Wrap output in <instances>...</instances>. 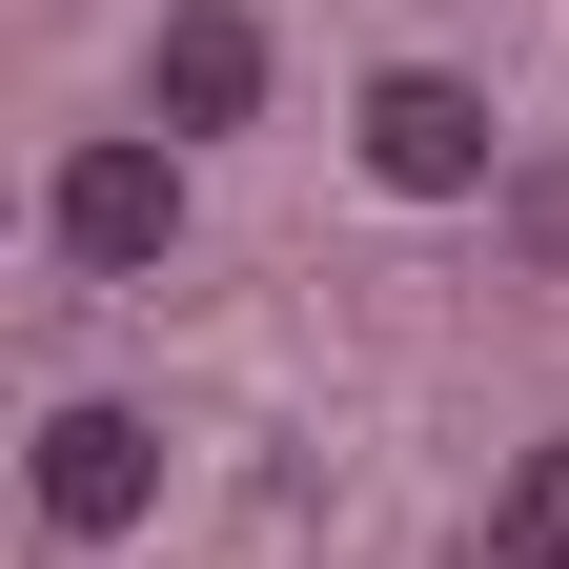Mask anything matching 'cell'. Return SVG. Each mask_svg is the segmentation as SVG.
I'll return each instance as SVG.
<instances>
[{
	"label": "cell",
	"instance_id": "obj_1",
	"mask_svg": "<svg viewBox=\"0 0 569 569\" xmlns=\"http://www.w3.org/2000/svg\"><path fill=\"white\" fill-rule=\"evenodd\" d=\"M142 509H163V427L142 407H41V529L61 549H122Z\"/></svg>",
	"mask_w": 569,
	"mask_h": 569
},
{
	"label": "cell",
	"instance_id": "obj_2",
	"mask_svg": "<svg viewBox=\"0 0 569 569\" xmlns=\"http://www.w3.org/2000/svg\"><path fill=\"white\" fill-rule=\"evenodd\" d=\"M41 224H61V264H163L183 244V142H82L41 183Z\"/></svg>",
	"mask_w": 569,
	"mask_h": 569
},
{
	"label": "cell",
	"instance_id": "obj_3",
	"mask_svg": "<svg viewBox=\"0 0 569 569\" xmlns=\"http://www.w3.org/2000/svg\"><path fill=\"white\" fill-rule=\"evenodd\" d=\"M488 142H509V122H488V102L448 82V61L367 82V183H387V203H468V183H488Z\"/></svg>",
	"mask_w": 569,
	"mask_h": 569
},
{
	"label": "cell",
	"instance_id": "obj_4",
	"mask_svg": "<svg viewBox=\"0 0 569 569\" xmlns=\"http://www.w3.org/2000/svg\"><path fill=\"white\" fill-rule=\"evenodd\" d=\"M142 102H163V142L244 122V102H264V21H244V0H183V21H163V82H142Z\"/></svg>",
	"mask_w": 569,
	"mask_h": 569
},
{
	"label": "cell",
	"instance_id": "obj_5",
	"mask_svg": "<svg viewBox=\"0 0 569 569\" xmlns=\"http://www.w3.org/2000/svg\"><path fill=\"white\" fill-rule=\"evenodd\" d=\"M488 549H509V569H569V427H549V448L509 468V509H488Z\"/></svg>",
	"mask_w": 569,
	"mask_h": 569
}]
</instances>
